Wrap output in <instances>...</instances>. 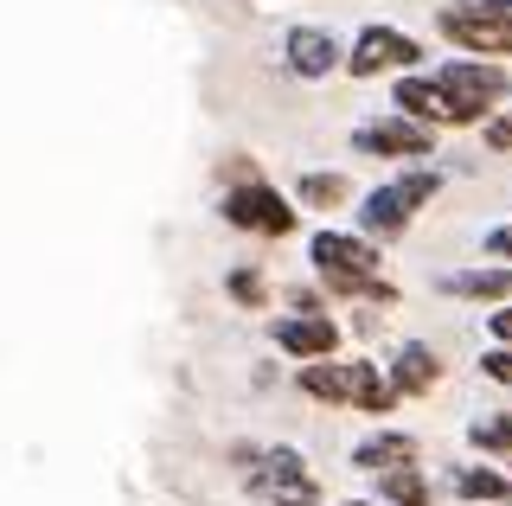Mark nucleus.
Returning a JSON list of instances; mask_svg holds the SVG:
<instances>
[{"label": "nucleus", "instance_id": "19", "mask_svg": "<svg viewBox=\"0 0 512 506\" xmlns=\"http://www.w3.org/2000/svg\"><path fill=\"white\" fill-rule=\"evenodd\" d=\"M346 173H301V186H295V199L301 205H314V212H327V205H346Z\"/></svg>", "mask_w": 512, "mask_h": 506}, {"label": "nucleus", "instance_id": "24", "mask_svg": "<svg viewBox=\"0 0 512 506\" xmlns=\"http://www.w3.org/2000/svg\"><path fill=\"white\" fill-rule=\"evenodd\" d=\"M340 506H378V500H340Z\"/></svg>", "mask_w": 512, "mask_h": 506}, {"label": "nucleus", "instance_id": "5", "mask_svg": "<svg viewBox=\"0 0 512 506\" xmlns=\"http://www.w3.org/2000/svg\"><path fill=\"white\" fill-rule=\"evenodd\" d=\"M218 212H224V225H237V231H250V237H288V231H295V205H288L269 180L231 186Z\"/></svg>", "mask_w": 512, "mask_h": 506}, {"label": "nucleus", "instance_id": "15", "mask_svg": "<svg viewBox=\"0 0 512 506\" xmlns=\"http://www.w3.org/2000/svg\"><path fill=\"white\" fill-rule=\"evenodd\" d=\"M436 289L461 295V302H506V295H512V270H448Z\"/></svg>", "mask_w": 512, "mask_h": 506}, {"label": "nucleus", "instance_id": "16", "mask_svg": "<svg viewBox=\"0 0 512 506\" xmlns=\"http://www.w3.org/2000/svg\"><path fill=\"white\" fill-rule=\"evenodd\" d=\"M378 500H384V506H429V474H423V468H391V474H378Z\"/></svg>", "mask_w": 512, "mask_h": 506}, {"label": "nucleus", "instance_id": "17", "mask_svg": "<svg viewBox=\"0 0 512 506\" xmlns=\"http://www.w3.org/2000/svg\"><path fill=\"white\" fill-rule=\"evenodd\" d=\"M455 494L461 500H512V474H500V468H461Z\"/></svg>", "mask_w": 512, "mask_h": 506}, {"label": "nucleus", "instance_id": "20", "mask_svg": "<svg viewBox=\"0 0 512 506\" xmlns=\"http://www.w3.org/2000/svg\"><path fill=\"white\" fill-rule=\"evenodd\" d=\"M224 289H231L244 308H263V276H256V270H237L231 282H224Z\"/></svg>", "mask_w": 512, "mask_h": 506}, {"label": "nucleus", "instance_id": "14", "mask_svg": "<svg viewBox=\"0 0 512 506\" xmlns=\"http://www.w3.org/2000/svg\"><path fill=\"white\" fill-rule=\"evenodd\" d=\"M352 468H365V474L416 468V436H404V430H378V436H365L359 449H352Z\"/></svg>", "mask_w": 512, "mask_h": 506}, {"label": "nucleus", "instance_id": "18", "mask_svg": "<svg viewBox=\"0 0 512 506\" xmlns=\"http://www.w3.org/2000/svg\"><path fill=\"white\" fill-rule=\"evenodd\" d=\"M468 442L480 455H512V410H493V417L468 423Z\"/></svg>", "mask_w": 512, "mask_h": 506}, {"label": "nucleus", "instance_id": "10", "mask_svg": "<svg viewBox=\"0 0 512 506\" xmlns=\"http://www.w3.org/2000/svg\"><path fill=\"white\" fill-rule=\"evenodd\" d=\"M391 103H397V116H410V122H429V129H461V122H455V103H448V90L436 84V77L404 71L391 84Z\"/></svg>", "mask_w": 512, "mask_h": 506}, {"label": "nucleus", "instance_id": "13", "mask_svg": "<svg viewBox=\"0 0 512 506\" xmlns=\"http://www.w3.org/2000/svg\"><path fill=\"white\" fill-rule=\"evenodd\" d=\"M436 378H442L436 346H423V340L397 346V359H391V385H397V398H423V391L436 385Z\"/></svg>", "mask_w": 512, "mask_h": 506}, {"label": "nucleus", "instance_id": "22", "mask_svg": "<svg viewBox=\"0 0 512 506\" xmlns=\"http://www.w3.org/2000/svg\"><path fill=\"white\" fill-rule=\"evenodd\" d=\"M487 334L500 340V346H512V308H500V314H487Z\"/></svg>", "mask_w": 512, "mask_h": 506}, {"label": "nucleus", "instance_id": "21", "mask_svg": "<svg viewBox=\"0 0 512 506\" xmlns=\"http://www.w3.org/2000/svg\"><path fill=\"white\" fill-rule=\"evenodd\" d=\"M480 372H487L493 385H512V346H493V353H480Z\"/></svg>", "mask_w": 512, "mask_h": 506}, {"label": "nucleus", "instance_id": "12", "mask_svg": "<svg viewBox=\"0 0 512 506\" xmlns=\"http://www.w3.org/2000/svg\"><path fill=\"white\" fill-rule=\"evenodd\" d=\"M276 346L288 359H333L340 327H333L327 314H282V321H276Z\"/></svg>", "mask_w": 512, "mask_h": 506}, {"label": "nucleus", "instance_id": "1", "mask_svg": "<svg viewBox=\"0 0 512 506\" xmlns=\"http://www.w3.org/2000/svg\"><path fill=\"white\" fill-rule=\"evenodd\" d=\"M301 391L320 404H352L365 417H384L397 404V385L391 372H378L372 359H308L301 366Z\"/></svg>", "mask_w": 512, "mask_h": 506}, {"label": "nucleus", "instance_id": "7", "mask_svg": "<svg viewBox=\"0 0 512 506\" xmlns=\"http://www.w3.org/2000/svg\"><path fill=\"white\" fill-rule=\"evenodd\" d=\"M250 494H263L269 506H320V487L295 449H263V468L250 474Z\"/></svg>", "mask_w": 512, "mask_h": 506}, {"label": "nucleus", "instance_id": "9", "mask_svg": "<svg viewBox=\"0 0 512 506\" xmlns=\"http://www.w3.org/2000/svg\"><path fill=\"white\" fill-rule=\"evenodd\" d=\"M282 58H288V71H295V77H333V71H346V52H340V39H333L327 26H288Z\"/></svg>", "mask_w": 512, "mask_h": 506}, {"label": "nucleus", "instance_id": "23", "mask_svg": "<svg viewBox=\"0 0 512 506\" xmlns=\"http://www.w3.org/2000/svg\"><path fill=\"white\" fill-rule=\"evenodd\" d=\"M487 250H493V257H506V263H512V225H506V231H493V237H487Z\"/></svg>", "mask_w": 512, "mask_h": 506}, {"label": "nucleus", "instance_id": "4", "mask_svg": "<svg viewBox=\"0 0 512 506\" xmlns=\"http://www.w3.org/2000/svg\"><path fill=\"white\" fill-rule=\"evenodd\" d=\"M436 84L448 90V103H455V122H461V129H468V122H480L493 103L506 97L500 58H448V65L436 71Z\"/></svg>", "mask_w": 512, "mask_h": 506}, {"label": "nucleus", "instance_id": "6", "mask_svg": "<svg viewBox=\"0 0 512 506\" xmlns=\"http://www.w3.org/2000/svg\"><path fill=\"white\" fill-rule=\"evenodd\" d=\"M352 148L378 154V161H436V129L410 122V116H384V122H359Z\"/></svg>", "mask_w": 512, "mask_h": 506}, {"label": "nucleus", "instance_id": "3", "mask_svg": "<svg viewBox=\"0 0 512 506\" xmlns=\"http://www.w3.org/2000/svg\"><path fill=\"white\" fill-rule=\"evenodd\" d=\"M436 26L468 58H512V0H448Z\"/></svg>", "mask_w": 512, "mask_h": 506}, {"label": "nucleus", "instance_id": "11", "mask_svg": "<svg viewBox=\"0 0 512 506\" xmlns=\"http://www.w3.org/2000/svg\"><path fill=\"white\" fill-rule=\"evenodd\" d=\"M308 257H314V270H346V276H378V244L372 237H352V231H314V244H308Z\"/></svg>", "mask_w": 512, "mask_h": 506}, {"label": "nucleus", "instance_id": "2", "mask_svg": "<svg viewBox=\"0 0 512 506\" xmlns=\"http://www.w3.org/2000/svg\"><path fill=\"white\" fill-rule=\"evenodd\" d=\"M436 193H442V173H436V167L397 173V180H384V186H372V193H365V205H359V231L372 237V244H391V237L410 231V218L423 212Z\"/></svg>", "mask_w": 512, "mask_h": 506}, {"label": "nucleus", "instance_id": "8", "mask_svg": "<svg viewBox=\"0 0 512 506\" xmlns=\"http://www.w3.org/2000/svg\"><path fill=\"white\" fill-rule=\"evenodd\" d=\"M416 58H423V45L410 33H397V26H365V33L352 39V52H346V71L352 77H378V71H410Z\"/></svg>", "mask_w": 512, "mask_h": 506}]
</instances>
